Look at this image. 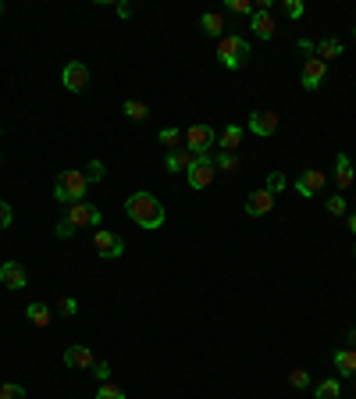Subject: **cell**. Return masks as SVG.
I'll list each match as a JSON object with an SVG mask.
<instances>
[{
  "instance_id": "18",
  "label": "cell",
  "mask_w": 356,
  "mask_h": 399,
  "mask_svg": "<svg viewBox=\"0 0 356 399\" xmlns=\"http://www.w3.org/2000/svg\"><path fill=\"white\" fill-rule=\"evenodd\" d=\"M331 363H335V371H338L342 378H352V374H356V349H352V346H345V349H335Z\"/></svg>"
},
{
  "instance_id": "40",
  "label": "cell",
  "mask_w": 356,
  "mask_h": 399,
  "mask_svg": "<svg viewBox=\"0 0 356 399\" xmlns=\"http://www.w3.org/2000/svg\"><path fill=\"white\" fill-rule=\"evenodd\" d=\"M296 47H299V54H313V43H310V40H299Z\"/></svg>"
},
{
  "instance_id": "14",
  "label": "cell",
  "mask_w": 356,
  "mask_h": 399,
  "mask_svg": "<svg viewBox=\"0 0 356 399\" xmlns=\"http://www.w3.org/2000/svg\"><path fill=\"white\" fill-rule=\"evenodd\" d=\"M274 211V196L267 193V189H253L249 196H246V214L249 218H264V214H271Z\"/></svg>"
},
{
  "instance_id": "6",
  "label": "cell",
  "mask_w": 356,
  "mask_h": 399,
  "mask_svg": "<svg viewBox=\"0 0 356 399\" xmlns=\"http://www.w3.org/2000/svg\"><path fill=\"white\" fill-rule=\"evenodd\" d=\"M214 175H217V168H214V154H200V157L193 161V168L185 171L189 189H207V186L214 182Z\"/></svg>"
},
{
  "instance_id": "2",
  "label": "cell",
  "mask_w": 356,
  "mask_h": 399,
  "mask_svg": "<svg viewBox=\"0 0 356 399\" xmlns=\"http://www.w3.org/2000/svg\"><path fill=\"white\" fill-rule=\"evenodd\" d=\"M86 196H90V179H86V171H61V175L54 179V200H58V203L72 207V203H82Z\"/></svg>"
},
{
  "instance_id": "41",
  "label": "cell",
  "mask_w": 356,
  "mask_h": 399,
  "mask_svg": "<svg viewBox=\"0 0 356 399\" xmlns=\"http://www.w3.org/2000/svg\"><path fill=\"white\" fill-rule=\"evenodd\" d=\"M349 232H352V235H356V211H352V214H349Z\"/></svg>"
},
{
  "instance_id": "35",
  "label": "cell",
  "mask_w": 356,
  "mask_h": 399,
  "mask_svg": "<svg viewBox=\"0 0 356 399\" xmlns=\"http://www.w3.org/2000/svg\"><path fill=\"white\" fill-rule=\"evenodd\" d=\"M288 385L292 388H310V371H292L288 374Z\"/></svg>"
},
{
  "instance_id": "15",
  "label": "cell",
  "mask_w": 356,
  "mask_h": 399,
  "mask_svg": "<svg viewBox=\"0 0 356 399\" xmlns=\"http://www.w3.org/2000/svg\"><path fill=\"white\" fill-rule=\"evenodd\" d=\"M193 161H196V154H189L185 147H178V150H168V154H164V168H168V171H175V175H178V171H189V168H193Z\"/></svg>"
},
{
  "instance_id": "3",
  "label": "cell",
  "mask_w": 356,
  "mask_h": 399,
  "mask_svg": "<svg viewBox=\"0 0 356 399\" xmlns=\"http://www.w3.org/2000/svg\"><path fill=\"white\" fill-rule=\"evenodd\" d=\"M214 58L221 61V68H228V72H239V68L249 61V43H246L242 36H235V33H225V36L217 40V50H214Z\"/></svg>"
},
{
  "instance_id": "4",
  "label": "cell",
  "mask_w": 356,
  "mask_h": 399,
  "mask_svg": "<svg viewBox=\"0 0 356 399\" xmlns=\"http://www.w3.org/2000/svg\"><path fill=\"white\" fill-rule=\"evenodd\" d=\"M182 139H185V150L196 154V157H200V154H214V147H217V132H214L210 125H203V122H200V125H189Z\"/></svg>"
},
{
  "instance_id": "29",
  "label": "cell",
  "mask_w": 356,
  "mask_h": 399,
  "mask_svg": "<svg viewBox=\"0 0 356 399\" xmlns=\"http://www.w3.org/2000/svg\"><path fill=\"white\" fill-rule=\"evenodd\" d=\"M97 399H129V395H125V388H122V385H111V381H104V385L97 388Z\"/></svg>"
},
{
  "instance_id": "38",
  "label": "cell",
  "mask_w": 356,
  "mask_h": 399,
  "mask_svg": "<svg viewBox=\"0 0 356 399\" xmlns=\"http://www.w3.org/2000/svg\"><path fill=\"white\" fill-rule=\"evenodd\" d=\"M75 310H79V299L75 296H65L61 299V314H75Z\"/></svg>"
},
{
  "instance_id": "31",
  "label": "cell",
  "mask_w": 356,
  "mask_h": 399,
  "mask_svg": "<svg viewBox=\"0 0 356 399\" xmlns=\"http://www.w3.org/2000/svg\"><path fill=\"white\" fill-rule=\"evenodd\" d=\"M0 399H26V388L18 381H4L0 385Z\"/></svg>"
},
{
  "instance_id": "43",
  "label": "cell",
  "mask_w": 356,
  "mask_h": 399,
  "mask_svg": "<svg viewBox=\"0 0 356 399\" xmlns=\"http://www.w3.org/2000/svg\"><path fill=\"white\" fill-rule=\"evenodd\" d=\"M352 40H356V26H352Z\"/></svg>"
},
{
  "instance_id": "25",
  "label": "cell",
  "mask_w": 356,
  "mask_h": 399,
  "mask_svg": "<svg viewBox=\"0 0 356 399\" xmlns=\"http://www.w3.org/2000/svg\"><path fill=\"white\" fill-rule=\"evenodd\" d=\"M214 168H217V171H239V154L217 150V154H214Z\"/></svg>"
},
{
  "instance_id": "9",
  "label": "cell",
  "mask_w": 356,
  "mask_h": 399,
  "mask_svg": "<svg viewBox=\"0 0 356 399\" xmlns=\"http://www.w3.org/2000/svg\"><path fill=\"white\" fill-rule=\"evenodd\" d=\"M61 83H65L68 93H82L90 86V65L86 61H68L65 72H61Z\"/></svg>"
},
{
  "instance_id": "45",
  "label": "cell",
  "mask_w": 356,
  "mask_h": 399,
  "mask_svg": "<svg viewBox=\"0 0 356 399\" xmlns=\"http://www.w3.org/2000/svg\"><path fill=\"white\" fill-rule=\"evenodd\" d=\"M352 257H356V246H352Z\"/></svg>"
},
{
  "instance_id": "17",
  "label": "cell",
  "mask_w": 356,
  "mask_h": 399,
  "mask_svg": "<svg viewBox=\"0 0 356 399\" xmlns=\"http://www.w3.org/2000/svg\"><path fill=\"white\" fill-rule=\"evenodd\" d=\"M352 179H356L352 161H349V154L342 150V154L335 157V186H338V189H349V186H352Z\"/></svg>"
},
{
  "instance_id": "30",
  "label": "cell",
  "mask_w": 356,
  "mask_h": 399,
  "mask_svg": "<svg viewBox=\"0 0 356 399\" xmlns=\"http://www.w3.org/2000/svg\"><path fill=\"white\" fill-rule=\"evenodd\" d=\"M324 211H328L331 218H338V214H345V196H342V193H335V196H328V200H324Z\"/></svg>"
},
{
  "instance_id": "27",
  "label": "cell",
  "mask_w": 356,
  "mask_h": 399,
  "mask_svg": "<svg viewBox=\"0 0 356 399\" xmlns=\"http://www.w3.org/2000/svg\"><path fill=\"white\" fill-rule=\"evenodd\" d=\"M225 11H232V15H249V18H253L257 4H249V0H225Z\"/></svg>"
},
{
  "instance_id": "11",
  "label": "cell",
  "mask_w": 356,
  "mask_h": 399,
  "mask_svg": "<svg viewBox=\"0 0 356 399\" xmlns=\"http://www.w3.org/2000/svg\"><path fill=\"white\" fill-rule=\"evenodd\" d=\"M0 285H8L11 292L26 289V285H29V275H26V267H22L18 260H4V264H0Z\"/></svg>"
},
{
  "instance_id": "1",
  "label": "cell",
  "mask_w": 356,
  "mask_h": 399,
  "mask_svg": "<svg viewBox=\"0 0 356 399\" xmlns=\"http://www.w3.org/2000/svg\"><path fill=\"white\" fill-rule=\"evenodd\" d=\"M125 214L139 225V228H146V232H153V228H161L164 225V203L153 196V193H146V189H139V193H132L129 200H125Z\"/></svg>"
},
{
  "instance_id": "21",
  "label": "cell",
  "mask_w": 356,
  "mask_h": 399,
  "mask_svg": "<svg viewBox=\"0 0 356 399\" xmlns=\"http://www.w3.org/2000/svg\"><path fill=\"white\" fill-rule=\"evenodd\" d=\"M313 58L317 61H331V58H342V40H335V36H328V40H320V43H313Z\"/></svg>"
},
{
  "instance_id": "10",
  "label": "cell",
  "mask_w": 356,
  "mask_h": 399,
  "mask_svg": "<svg viewBox=\"0 0 356 399\" xmlns=\"http://www.w3.org/2000/svg\"><path fill=\"white\" fill-rule=\"evenodd\" d=\"M324 79H328V65H324V61H317V58H306V61H303V75H299L303 90H306V93H313V90H320V86H324Z\"/></svg>"
},
{
  "instance_id": "32",
  "label": "cell",
  "mask_w": 356,
  "mask_h": 399,
  "mask_svg": "<svg viewBox=\"0 0 356 399\" xmlns=\"http://www.w3.org/2000/svg\"><path fill=\"white\" fill-rule=\"evenodd\" d=\"M86 179H90V182H104V179H107L104 161H90V164H86Z\"/></svg>"
},
{
  "instance_id": "39",
  "label": "cell",
  "mask_w": 356,
  "mask_h": 399,
  "mask_svg": "<svg viewBox=\"0 0 356 399\" xmlns=\"http://www.w3.org/2000/svg\"><path fill=\"white\" fill-rule=\"evenodd\" d=\"M114 11H118V18H132V8L129 4H114Z\"/></svg>"
},
{
  "instance_id": "42",
  "label": "cell",
  "mask_w": 356,
  "mask_h": 399,
  "mask_svg": "<svg viewBox=\"0 0 356 399\" xmlns=\"http://www.w3.org/2000/svg\"><path fill=\"white\" fill-rule=\"evenodd\" d=\"M349 342H356V328H349Z\"/></svg>"
},
{
  "instance_id": "16",
  "label": "cell",
  "mask_w": 356,
  "mask_h": 399,
  "mask_svg": "<svg viewBox=\"0 0 356 399\" xmlns=\"http://www.w3.org/2000/svg\"><path fill=\"white\" fill-rule=\"evenodd\" d=\"M239 143H242V125L228 122V125L221 129V136H217V150H225V154H235V150H239Z\"/></svg>"
},
{
  "instance_id": "5",
  "label": "cell",
  "mask_w": 356,
  "mask_h": 399,
  "mask_svg": "<svg viewBox=\"0 0 356 399\" xmlns=\"http://www.w3.org/2000/svg\"><path fill=\"white\" fill-rule=\"evenodd\" d=\"M65 221L79 232V228H100V221H104V214H100V207H93V203H72V207H65Z\"/></svg>"
},
{
  "instance_id": "28",
  "label": "cell",
  "mask_w": 356,
  "mask_h": 399,
  "mask_svg": "<svg viewBox=\"0 0 356 399\" xmlns=\"http://www.w3.org/2000/svg\"><path fill=\"white\" fill-rule=\"evenodd\" d=\"M285 186H288V179H285L281 171H271V175H267V186H264V189H267L271 196H278V193H285Z\"/></svg>"
},
{
  "instance_id": "26",
  "label": "cell",
  "mask_w": 356,
  "mask_h": 399,
  "mask_svg": "<svg viewBox=\"0 0 356 399\" xmlns=\"http://www.w3.org/2000/svg\"><path fill=\"white\" fill-rule=\"evenodd\" d=\"M182 136H185V132H178L175 125H168V129H161V132H157V139H161V143H164L168 150H178V143H182Z\"/></svg>"
},
{
  "instance_id": "13",
  "label": "cell",
  "mask_w": 356,
  "mask_h": 399,
  "mask_svg": "<svg viewBox=\"0 0 356 399\" xmlns=\"http://www.w3.org/2000/svg\"><path fill=\"white\" fill-rule=\"evenodd\" d=\"M324 171H313V168H306V171H299V179H296V193L299 196H320V189H324Z\"/></svg>"
},
{
  "instance_id": "7",
  "label": "cell",
  "mask_w": 356,
  "mask_h": 399,
  "mask_svg": "<svg viewBox=\"0 0 356 399\" xmlns=\"http://www.w3.org/2000/svg\"><path fill=\"white\" fill-rule=\"evenodd\" d=\"M249 33L257 36V40H274V33H278V26H274V18H271V0H264V4H257V11H253V18H249Z\"/></svg>"
},
{
  "instance_id": "46",
  "label": "cell",
  "mask_w": 356,
  "mask_h": 399,
  "mask_svg": "<svg viewBox=\"0 0 356 399\" xmlns=\"http://www.w3.org/2000/svg\"><path fill=\"white\" fill-rule=\"evenodd\" d=\"M352 381H356V374H352Z\"/></svg>"
},
{
  "instance_id": "12",
  "label": "cell",
  "mask_w": 356,
  "mask_h": 399,
  "mask_svg": "<svg viewBox=\"0 0 356 399\" xmlns=\"http://www.w3.org/2000/svg\"><path fill=\"white\" fill-rule=\"evenodd\" d=\"M249 132L253 136H260V139H267V136H274L278 132V115L274 111H249Z\"/></svg>"
},
{
  "instance_id": "37",
  "label": "cell",
  "mask_w": 356,
  "mask_h": 399,
  "mask_svg": "<svg viewBox=\"0 0 356 399\" xmlns=\"http://www.w3.org/2000/svg\"><path fill=\"white\" fill-rule=\"evenodd\" d=\"M54 235H58V239H72V235H75V228H72V225L61 218V221L54 225Z\"/></svg>"
},
{
  "instance_id": "33",
  "label": "cell",
  "mask_w": 356,
  "mask_h": 399,
  "mask_svg": "<svg viewBox=\"0 0 356 399\" xmlns=\"http://www.w3.org/2000/svg\"><path fill=\"white\" fill-rule=\"evenodd\" d=\"M281 8H285V15H288L292 22L306 15V4H303V0H285V4H281Z\"/></svg>"
},
{
  "instance_id": "22",
  "label": "cell",
  "mask_w": 356,
  "mask_h": 399,
  "mask_svg": "<svg viewBox=\"0 0 356 399\" xmlns=\"http://www.w3.org/2000/svg\"><path fill=\"white\" fill-rule=\"evenodd\" d=\"M26 317H29V321H33L36 328H47V324L54 321V314H50V307H47V303H36V299H33V303L26 307Z\"/></svg>"
},
{
  "instance_id": "19",
  "label": "cell",
  "mask_w": 356,
  "mask_h": 399,
  "mask_svg": "<svg viewBox=\"0 0 356 399\" xmlns=\"http://www.w3.org/2000/svg\"><path fill=\"white\" fill-rule=\"evenodd\" d=\"M65 363H68V367H86V371H90L97 360H93V349H86V346H68V349H65Z\"/></svg>"
},
{
  "instance_id": "44",
  "label": "cell",
  "mask_w": 356,
  "mask_h": 399,
  "mask_svg": "<svg viewBox=\"0 0 356 399\" xmlns=\"http://www.w3.org/2000/svg\"><path fill=\"white\" fill-rule=\"evenodd\" d=\"M0 15H4V4H0Z\"/></svg>"
},
{
  "instance_id": "8",
  "label": "cell",
  "mask_w": 356,
  "mask_h": 399,
  "mask_svg": "<svg viewBox=\"0 0 356 399\" xmlns=\"http://www.w3.org/2000/svg\"><path fill=\"white\" fill-rule=\"evenodd\" d=\"M93 246H97V253H100L104 260H118V257L125 253V239L114 235V232H107V228H97V232H93Z\"/></svg>"
},
{
  "instance_id": "34",
  "label": "cell",
  "mask_w": 356,
  "mask_h": 399,
  "mask_svg": "<svg viewBox=\"0 0 356 399\" xmlns=\"http://www.w3.org/2000/svg\"><path fill=\"white\" fill-rule=\"evenodd\" d=\"M90 371H93V378H97L100 385H104V381H111V363H107V360H97Z\"/></svg>"
},
{
  "instance_id": "23",
  "label": "cell",
  "mask_w": 356,
  "mask_h": 399,
  "mask_svg": "<svg viewBox=\"0 0 356 399\" xmlns=\"http://www.w3.org/2000/svg\"><path fill=\"white\" fill-rule=\"evenodd\" d=\"M313 399H342V381H338V378H324V381L313 388Z\"/></svg>"
},
{
  "instance_id": "20",
  "label": "cell",
  "mask_w": 356,
  "mask_h": 399,
  "mask_svg": "<svg viewBox=\"0 0 356 399\" xmlns=\"http://www.w3.org/2000/svg\"><path fill=\"white\" fill-rule=\"evenodd\" d=\"M200 29H203V36L221 40V36H225V18H221L217 11H203V15H200Z\"/></svg>"
},
{
  "instance_id": "36",
  "label": "cell",
  "mask_w": 356,
  "mask_h": 399,
  "mask_svg": "<svg viewBox=\"0 0 356 399\" xmlns=\"http://www.w3.org/2000/svg\"><path fill=\"white\" fill-rule=\"evenodd\" d=\"M11 221H15L11 203H8V200H0V228H11Z\"/></svg>"
},
{
  "instance_id": "24",
  "label": "cell",
  "mask_w": 356,
  "mask_h": 399,
  "mask_svg": "<svg viewBox=\"0 0 356 399\" xmlns=\"http://www.w3.org/2000/svg\"><path fill=\"white\" fill-rule=\"evenodd\" d=\"M122 111H125V118H129V122H146V118H150V107H146L143 100H125V107H122Z\"/></svg>"
}]
</instances>
